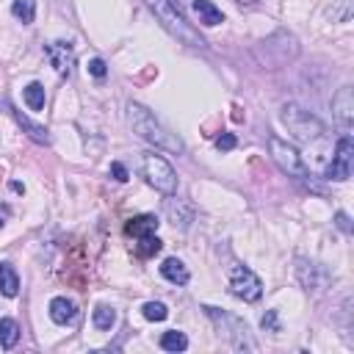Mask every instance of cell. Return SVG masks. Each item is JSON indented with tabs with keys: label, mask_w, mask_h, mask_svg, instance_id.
<instances>
[{
	"label": "cell",
	"mask_w": 354,
	"mask_h": 354,
	"mask_svg": "<svg viewBox=\"0 0 354 354\" xmlns=\"http://www.w3.org/2000/svg\"><path fill=\"white\" fill-rule=\"evenodd\" d=\"M127 122H130V127H133V133L138 136V138H144L147 144H152L155 149H163V152H171V155H180L185 147H183V141L177 138V133H171V130H166L158 119H155V113H149L144 105H138V102H130V108H127Z\"/></svg>",
	"instance_id": "6da1fadb"
},
{
	"label": "cell",
	"mask_w": 354,
	"mask_h": 354,
	"mask_svg": "<svg viewBox=\"0 0 354 354\" xmlns=\"http://www.w3.org/2000/svg\"><path fill=\"white\" fill-rule=\"evenodd\" d=\"M147 6L152 8V14L158 17V22H160L177 41H183V44H188V47H205V41H202V36L196 33V28L183 17L177 0H147Z\"/></svg>",
	"instance_id": "7a4b0ae2"
},
{
	"label": "cell",
	"mask_w": 354,
	"mask_h": 354,
	"mask_svg": "<svg viewBox=\"0 0 354 354\" xmlns=\"http://www.w3.org/2000/svg\"><path fill=\"white\" fill-rule=\"evenodd\" d=\"M279 119H282V124L288 127V133L293 138L307 141V144L315 141V138H321V133H324V122L315 113H310V111H304L301 105H293V102L282 105Z\"/></svg>",
	"instance_id": "3957f363"
},
{
	"label": "cell",
	"mask_w": 354,
	"mask_h": 354,
	"mask_svg": "<svg viewBox=\"0 0 354 354\" xmlns=\"http://www.w3.org/2000/svg\"><path fill=\"white\" fill-rule=\"evenodd\" d=\"M141 174L147 177V183H149L155 191H160V194H166V196H171V194L177 191V174H174L171 163H169L163 155L147 152V155L141 158Z\"/></svg>",
	"instance_id": "277c9868"
},
{
	"label": "cell",
	"mask_w": 354,
	"mask_h": 354,
	"mask_svg": "<svg viewBox=\"0 0 354 354\" xmlns=\"http://www.w3.org/2000/svg\"><path fill=\"white\" fill-rule=\"evenodd\" d=\"M205 313L213 318V324L230 337V343H232V348H238V351H252V348H257L254 346V340H252V335H249V326L241 321V318H235V315H230V313H224V310H218V307H210V304H205Z\"/></svg>",
	"instance_id": "5b68a950"
},
{
	"label": "cell",
	"mask_w": 354,
	"mask_h": 354,
	"mask_svg": "<svg viewBox=\"0 0 354 354\" xmlns=\"http://www.w3.org/2000/svg\"><path fill=\"white\" fill-rule=\"evenodd\" d=\"M268 147H271L274 163H277L288 177H293V180H307V166H304V160H301V155H299V149H296L293 144H288V141L271 136Z\"/></svg>",
	"instance_id": "8992f818"
},
{
	"label": "cell",
	"mask_w": 354,
	"mask_h": 354,
	"mask_svg": "<svg viewBox=\"0 0 354 354\" xmlns=\"http://www.w3.org/2000/svg\"><path fill=\"white\" fill-rule=\"evenodd\" d=\"M230 293L243 299V301H257L260 293H263V282L252 268L232 266V271H230Z\"/></svg>",
	"instance_id": "52a82bcc"
},
{
	"label": "cell",
	"mask_w": 354,
	"mask_h": 354,
	"mask_svg": "<svg viewBox=\"0 0 354 354\" xmlns=\"http://www.w3.org/2000/svg\"><path fill=\"white\" fill-rule=\"evenodd\" d=\"M351 163H354V141H351V136L346 133L340 141H337V147H335V155H332V160H329V166H326V177L329 180H348L351 177Z\"/></svg>",
	"instance_id": "ba28073f"
},
{
	"label": "cell",
	"mask_w": 354,
	"mask_h": 354,
	"mask_svg": "<svg viewBox=\"0 0 354 354\" xmlns=\"http://www.w3.org/2000/svg\"><path fill=\"white\" fill-rule=\"evenodd\" d=\"M332 113L343 130H348L354 124V91H351V86H343L332 97Z\"/></svg>",
	"instance_id": "9c48e42d"
},
{
	"label": "cell",
	"mask_w": 354,
	"mask_h": 354,
	"mask_svg": "<svg viewBox=\"0 0 354 354\" xmlns=\"http://www.w3.org/2000/svg\"><path fill=\"white\" fill-rule=\"evenodd\" d=\"M44 53H47V58H50V64L55 66V72L58 75H69L72 72V44H66V41H50L47 47H44Z\"/></svg>",
	"instance_id": "30bf717a"
},
{
	"label": "cell",
	"mask_w": 354,
	"mask_h": 354,
	"mask_svg": "<svg viewBox=\"0 0 354 354\" xmlns=\"http://www.w3.org/2000/svg\"><path fill=\"white\" fill-rule=\"evenodd\" d=\"M296 263H299V266H296L299 282H301L307 290H321V288L326 285V271H324L321 266H315V263H307L304 257H299Z\"/></svg>",
	"instance_id": "8fae6325"
},
{
	"label": "cell",
	"mask_w": 354,
	"mask_h": 354,
	"mask_svg": "<svg viewBox=\"0 0 354 354\" xmlns=\"http://www.w3.org/2000/svg\"><path fill=\"white\" fill-rule=\"evenodd\" d=\"M0 102H3L6 108H8V113H11L14 119H17V124H19V127H22V130H25V133H28V136H30V138L36 141V144H50V133H47V127H41V124H36V122H30V119H28V116H25L22 111H17V108H11L6 97H0Z\"/></svg>",
	"instance_id": "7c38bea8"
},
{
	"label": "cell",
	"mask_w": 354,
	"mask_h": 354,
	"mask_svg": "<svg viewBox=\"0 0 354 354\" xmlns=\"http://www.w3.org/2000/svg\"><path fill=\"white\" fill-rule=\"evenodd\" d=\"M160 277H163L166 282H171V285H188L191 271L185 268L183 260H177V257H166V260L160 263Z\"/></svg>",
	"instance_id": "4fadbf2b"
},
{
	"label": "cell",
	"mask_w": 354,
	"mask_h": 354,
	"mask_svg": "<svg viewBox=\"0 0 354 354\" xmlns=\"http://www.w3.org/2000/svg\"><path fill=\"white\" fill-rule=\"evenodd\" d=\"M158 218L155 216H149V213H144V216H133L130 221H127V235H133V238H147V235H155L158 232Z\"/></svg>",
	"instance_id": "5bb4252c"
},
{
	"label": "cell",
	"mask_w": 354,
	"mask_h": 354,
	"mask_svg": "<svg viewBox=\"0 0 354 354\" xmlns=\"http://www.w3.org/2000/svg\"><path fill=\"white\" fill-rule=\"evenodd\" d=\"M75 315H77V310H75V304L66 299V296H55V299H50V318L55 321V324H72L75 321Z\"/></svg>",
	"instance_id": "9a60e30c"
},
{
	"label": "cell",
	"mask_w": 354,
	"mask_h": 354,
	"mask_svg": "<svg viewBox=\"0 0 354 354\" xmlns=\"http://www.w3.org/2000/svg\"><path fill=\"white\" fill-rule=\"evenodd\" d=\"M191 8H194V14H196V19L202 25H218V22H224V14H221V8L213 0H194Z\"/></svg>",
	"instance_id": "2e32d148"
},
{
	"label": "cell",
	"mask_w": 354,
	"mask_h": 354,
	"mask_svg": "<svg viewBox=\"0 0 354 354\" xmlns=\"http://www.w3.org/2000/svg\"><path fill=\"white\" fill-rule=\"evenodd\" d=\"M0 293L8 299H14L19 293V277L11 263H0Z\"/></svg>",
	"instance_id": "e0dca14e"
},
{
	"label": "cell",
	"mask_w": 354,
	"mask_h": 354,
	"mask_svg": "<svg viewBox=\"0 0 354 354\" xmlns=\"http://www.w3.org/2000/svg\"><path fill=\"white\" fill-rule=\"evenodd\" d=\"M19 340V324L14 318H0V346L8 351Z\"/></svg>",
	"instance_id": "ac0fdd59"
},
{
	"label": "cell",
	"mask_w": 354,
	"mask_h": 354,
	"mask_svg": "<svg viewBox=\"0 0 354 354\" xmlns=\"http://www.w3.org/2000/svg\"><path fill=\"white\" fill-rule=\"evenodd\" d=\"M166 213H169V218H171L174 224H180V227H188V224L194 221L191 207H183V202H177V199H169V202H166Z\"/></svg>",
	"instance_id": "d6986e66"
},
{
	"label": "cell",
	"mask_w": 354,
	"mask_h": 354,
	"mask_svg": "<svg viewBox=\"0 0 354 354\" xmlns=\"http://www.w3.org/2000/svg\"><path fill=\"white\" fill-rule=\"evenodd\" d=\"M160 348H163V351H185V348H188L185 332H177V329L163 332V335H160Z\"/></svg>",
	"instance_id": "ffe728a7"
},
{
	"label": "cell",
	"mask_w": 354,
	"mask_h": 354,
	"mask_svg": "<svg viewBox=\"0 0 354 354\" xmlns=\"http://www.w3.org/2000/svg\"><path fill=\"white\" fill-rule=\"evenodd\" d=\"M22 97H25V105L30 108V111H41L44 108V86L41 83H28L25 86V91H22Z\"/></svg>",
	"instance_id": "44dd1931"
},
{
	"label": "cell",
	"mask_w": 354,
	"mask_h": 354,
	"mask_svg": "<svg viewBox=\"0 0 354 354\" xmlns=\"http://www.w3.org/2000/svg\"><path fill=\"white\" fill-rule=\"evenodd\" d=\"M11 14H14L22 25H30L33 17H36V0H14V3H11Z\"/></svg>",
	"instance_id": "7402d4cb"
},
{
	"label": "cell",
	"mask_w": 354,
	"mask_h": 354,
	"mask_svg": "<svg viewBox=\"0 0 354 354\" xmlns=\"http://www.w3.org/2000/svg\"><path fill=\"white\" fill-rule=\"evenodd\" d=\"M91 321H94V326H97V329H111V326L116 324V310H113V307H108V304H100V307H94Z\"/></svg>",
	"instance_id": "603a6c76"
},
{
	"label": "cell",
	"mask_w": 354,
	"mask_h": 354,
	"mask_svg": "<svg viewBox=\"0 0 354 354\" xmlns=\"http://www.w3.org/2000/svg\"><path fill=\"white\" fill-rule=\"evenodd\" d=\"M138 241V246H136V254L138 257H149V254H158L160 252V241H158V235H147V238H136Z\"/></svg>",
	"instance_id": "cb8c5ba5"
},
{
	"label": "cell",
	"mask_w": 354,
	"mask_h": 354,
	"mask_svg": "<svg viewBox=\"0 0 354 354\" xmlns=\"http://www.w3.org/2000/svg\"><path fill=\"white\" fill-rule=\"evenodd\" d=\"M141 313H144L147 321H166V315H169V310H166L163 301H147L141 307Z\"/></svg>",
	"instance_id": "d4e9b609"
},
{
	"label": "cell",
	"mask_w": 354,
	"mask_h": 354,
	"mask_svg": "<svg viewBox=\"0 0 354 354\" xmlns=\"http://www.w3.org/2000/svg\"><path fill=\"white\" fill-rule=\"evenodd\" d=\"M260 326H263L266 332H279V321H277V310H268V313L263 315V321H260Z\"/></svg>",
	"instance_id": "484cf974"
},
{
	"label": "cell",
	"mask_w": 354,
	"mask_h": 354,
	"mask_svg": "<svg viewBox=\"0 0 354 354\" xmlns=\"http://www.w3.org/2000/svg\"><path fill=\"white\" fill-rule=\"evenodd\" d=\"M105 72H108V66H105L102 58H91V61H88V75H94V77H105Z\"/></svg>",
	"instance_id": "4316f807"
},
{
	"label": "cell",
	"mask_w": 354,
	"mask_h": 354,
	"mask_svg": "<svg viewBox=\"0 0 354 354\" xmlns=\"http://www.w3.org/2000/svg\"><path fill=\"white\" fill-rule=\"evenodd\" d=\"M216 147H218L221 152H230V149H235V136H232V133H221V136L216 138Z\"/></svg>",
	"instance_id": "83f0119b"
},
{
	"label": "cell",
	"mask_w": 354,
	"mask_h": 354,
	"mask_svg": "<svg viewBox=\"0 0 354 354\" xmlns=\"http://www.w3.org/2000/svg\"><path fill=\"white\" fill-rule=\"evenodd\" d=\"M111 174H113L119 183H124V180H127V169H124L122 163H111Z\"/></svg>",
	"instance_id": "f1b7e54d"
},
{
	"label": "cell",
	"mask_w": 354,
	"mask_h": 354,
	"mask_svg": "<svg viewBox=\"0 0 354 354\" xmlns=\"http://www.w3.org/2000/svg\"><path fill=\"white\" fill-rule=\"evenodd\" d=\"M335 224H337L343 232H351V218H348L346 213H337V216H335Z\"/></svg>",
	"instance_id": "f546056e"
},
{
	"label": "cell",
	"mask_w": 354,
	"mask_h": 354,
	"mask_svg": "<svg viewBox=\"0 0 354 354\" xmlns=\"http://www.w3.org/2000/svg\"><path fill=\"white\" fill-rule=\"evenodd\" d=\"M8 218H11V207H8L6 202H3V205H0V227H3V224H6Z\"/></svg>",
	"instance_id": "4dcf8cb0"
},
{
	"label": "cell",
	"mask_w": 354,
	"mask_h": 354,
	"mask_svg": "<svg viewBox=\"0 0 354 354\" xmlns=\"http://www.w3.org/2000/svg\"><path fill=\"white\" fill-rule=\"evenodd\" d=\"M11 191H14V194H25V185H22V183H17V180H14V183H11Z\"/></svg>",
	"instance_id": "1f68e13d"
},
{
	"label": "cell",
	"mask_w": 354,
	"mask_h": 354,
	"mask_svg": "<svg viewBox=\"0 0 354 354\" xmlns=\"http://www.w3.org/2000/svg\"><path fill=\"white\" fill-rule=\"evenodd\" d=\"M235 3H241V6H254L257 0H235Z\"/></svg>",
	"instance_id": "d6a6232c"
}]
</instances>
